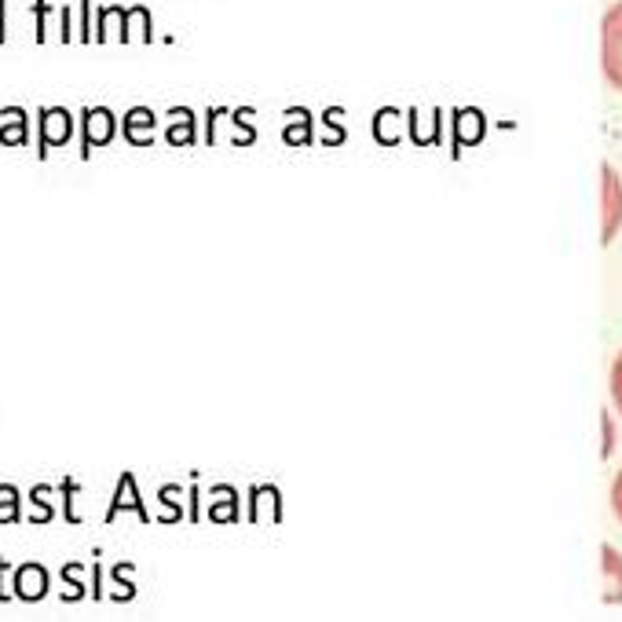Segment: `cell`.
Listing matches in <instances>:
<instances>
[{"label":"cell","mask_w":622,"mask_h":622,"mask_svg":"<svg viewBox=\"0 0 622 622\" xmlns=\"http://www.w3.org/2000/svg\"><path fill=\"white\" fill-rule=\"evenodd\" d=\"M601 70L608 85L622 92V0H615L601 19Z\"/></svg>","instance_id":"6da1fadb"},{"label":"cell","mask_w":622,"mask_h":622,"mask_svg":"<svg viewBox=\"0 0 622 622\" xmlns=\"http://www.w3.org/2000/svg\"><path fill=\"white\" fill-rule=\"evenodd\" d=\"M622 231V176L615 165H601V246H612Z\"/></svg>","instance_id":"7a4b0ae2"},{"label":"cell","mask_w":622,"mask_h":622,"mask_svg":"<svg viewBox=\"0 0 622 622\" xmlns=\"http://www.w3.org/2000/svg\"><path fill=\"white\" fill-rule=\"evenodd\" d=\"M74 136V114L66 107H41L37 110V158H48L52 147H66Z\"/></svg>","instance_id":"3957f363"},{"label":"cell","mask_w":622,"mask_h":622,"mask_svg":"<svg viewBox=\"0 0 622 622\" xmlns=\"http://www.w3.org/2000/svg\"><path fill=\"white\" fill-rule=\"evenodd\" d=\"M118 136V118L110 107H85L81 110V161L92 158L96 147H110Z\"/></svg>","instance_id":"277c9868"},{"label":"cell","mask_w":622,"mask_h":622,"mask_svg":"<svg viewBox=\"0 0 622 622\" xmlns=\"http://www.w3.org/2000/svg\"><path fill=\"white\" fill-rule=\"evenodd\" d=\"M48 590H52V575H48V568H44L41 560H26V564H19V568L11 571V593L19 601L37 604L48 597Z\"/></svg>","instance_id":"5b68a950"},{"label":"cell","mask_w":622,"mask_h":622,"mask_svg":"<svg viewBox=\"0 0 622 622\" xmlns=\"http://www.w3.org/2000/svg\"><path fill=\"white\" fill-rule=\"evenodd\" d=\"M136 513V520L140 524H151V513H147V502H143V494H140V487H136V476L132 472H121L118 476V487H114V498H110V505H107V524H114L121 513Z\"/></svg>","instance_id":"8992f818"},{"label":"cell","mask_w":622,"mask_h":622,"mask_svg":"<svg viewBox=\"0 0 622 622\" xmlns=\"http://www.w3.org/2000/svg\"><path fill=\"white\" fill-rule=\"evenodd\" d=\"M209 520L213 524H238L242 520V494L231 483H216L209 491Z\"/></svg>","instance_id":"52a82bcc"},{"label":"cell","mask_w":622,"mask_h":622,"mask_svg":"<svg viewBox=\"0 0 622 622\" xmlns=\"http://www.w3.org/2000/svg\"><path fill=\"white\" fill-rule=\"evenodd\" d=\"M268 509V520L271 524H279L282 520V491L275 483H257V487H249V509H246V520L260 524V516Z\"/></svg>","instance_id":"ba28073f"},{"label":"cell","mask_w":622,"mask_h":622,"mask_svg":"<svg viewBox=\"0 0 622 622\" xmlns=\"http://www.w3.org/2000/svg\"><path fill=\"white\" fill-rule=\"evenodd\" d=\"M154 125H158V118H154L151 107H132V110H125V118H121V132H125V140H129L132 147H151Z\"/></svg>","instance_id":"9c48e42d"},{"label":"cell","mask_w":622,"mask_h":622,"mask_svg":"<svg viewBox=\"0 0 622 622\" xmlns=\"http://www.w3.org/2000/svg\"><path fill=\"white\" fill-rule=\"evenodd\" d=\"M30 143V118L22 107L0 110V147H26Z\"/></svg>","instance_id":"30bf717a"},{"label":"cell","mask_w":622,"mask_h":622,"mask_svg":"<svg viewBox=\"0 0 622 622\" xmlns=\"http://www.w3.org/2000/svg\"><path fill=\"white\" fill-rule=\"evenodd\" d=\"M604 604H622V553L615 546H601Z\"/></svg>","instance_id":"8fae6325"},{"label":"cell","mask_w":622,"mask_h":622,"mask_svg":"<svg viewBox=\"0 0 622 622\" xmlns=\"http://www.w3.org/2000/svg\"><path fill=\"white\" fill-rule=\"evenodd\" d=\"M194 140H198V121H194V110L172 107L169 110V129H165V143H169V147H191Z\"/></svg>","instance_id":"7c38bea8"},{"label":"cell","mask_w":622,"mask_h":622,"mask_svg":"<svg viewBox=\"0 0 622 622\" xmlns=\"http://www.w3.org/2000/svg\"><path fill=\"white\" fill-rule=\"evenodd\" d=\"M286 118H293L297 125H290L286 121V129H282V140L290 143V147H308L311 140H315V118H311V110L304 107H293Z\"/></svg>","instance_id":"4fadbf2b"},{"label":"cell","mask_w":622,"mask_h":622,"mask_svg":"<svg viewBox=\"0 0 622 622\" xmlns=\"http://www.w3.org/2000/svg\"><path fill=\"white\" fill-rule=\"evenodd\" d=\"M59 579H63V597H59L63 604H77V601H85V597H88L85 564H81V560H70V564H63V568H59Z\"/></svg>","instance_id":"5bb4252c"},{"label":"cell","mask_w":622,"mask_h":622,"mask_svg":"<svg viewBox=\"0 0 622 622\" xmlns=\"http://www.w3.org/2000/svg\"><path fill=\"white\" fill-rule=\"evenodd\" d=\"M132 41H143V44L154 41L151 11L143 8V4H132V8L125 11V37H121V44H132Z\"/></svg>","instance_id":"9a60e30c"},{"label":"cell","mask_w":622,"mask_h":622,"mask_svg":"<svg viewBox=\"0 0 622 622\" xmlns=\"http://www.w3.org/2000/svg\"><path fill=\"white\" fill-rule=\"evenodd\" d=\"M483 136V114L480 110H458L454 114V140H458V147L462 143H480ZM458 147H454V154H458Z\"/></svg>","instance_id":"2e32d148"},{"label":"cell","mask_w":622,"mask_h":622,"mask_svg":"<svg viewBox=\"0 0 622 622\" xmlns=\"http://www.w3.org/2000/svg\"><path fill=\"white\" fill-rule=\"evenodd\" d=\"M132 571H136V564L132 560H121V564H114V568L107 571V579L114 582V593H110V601L114 604H125L136 597V582L129 579Z\"/></svg>","instance_id":"e0dca14e"},{"label":"cell","mask_w":622,"mask_h":622,"mask_svg":"<svg viewBox=\"0 0 622 622\" xmlns=\"http://www.w3.org/2000/svg\"><path fill=\"white\" fill-rule=\"evenodd\" d=\"M125 11L129 8H99V22H96V41L107 44L110 37H114V26H118V41L125 37Z\"/></svg>","instance_id":"ac0fdd59"},{"label":"cell","mask_w":622,"mask_h":622,"mask_svg":"<svg viewBox=\"0 0 622 622\" xmlns=\"http://www.w3.org/2000/svg\"><path fill=\"white\" fill-rule=\"evenodd\" d=\"M396 121H403V110H399V107H385L374 118V140L381 143V147H396V143H399V132L392 129Z\"/></svg>","instance_id":"d6986e66"},{"label":"cell","mask_w":622,"mask_h":622,"mask_svg":"<svg viewBox=\"0 0 622 622\" xmlns=\"http://www.w3.org/2000/svg\"><path fill=\"white\" fill-rule=\"evenodd\" d=\"M22 520V494L15 483H0V527Z\"/></svg>","instance_id":"ffe728a7"},{"label":"cell","mask_w":622,"mask_h":622,"mask_svg":"<svg viewBox=\"0 0 622 622\" xmlns=\"http://www.w3.org/2000/svg\"><path fill=\"white\" fill-rule=\"evenodd\" d=\"M48 494H52L48 483L30 487V524H52L55 520V509H52V502H48Z\"/></svg>","instance_id":"44dd1931"},{"label":"cell","mask_w":622,"mask_h":622,"mask_svg":"<svg viewBox=\"0 0 622 622\" xmlns=\"http://www.w3.org/2000/svg\"><path fill=\"white\" fill-rule=\"evenodd\" d=\"M180 491L183 487H176V483H165V487H158V502L165 505V516H158L161 524H180L183 516V505H180Z\"/></svg>","instance_id":"7402d4cb"},{"label":"cell","mask_w":622,"mask_h":622,"mask_svg":"<svg viewBox=\"0 0 622 622\" xmlns=\"http://www.w3.org/2000/svg\"><path fill=\"white\" fill-rule=\"evenodd\" d=\"M55 491L63 494V520L66 524H81V513H77V491H81V487H77L74 476H63Z\"/></svg>","instance_id":"603a6c76"},{"label":"cell","mask_w":622,"mask_h":622,"mask_svg":"<svg viewBox=\"0 0 622 622\" xmlns=\"http://www.w3.org/2000/svg\"><path fill=\"white\" fill-rule=\"evenodd\" d=\"M337 114H341V110H337V107L322 110V114H319V121H322V125H326V129H330V132H326V136H322V143H330V147H341L344 136H348V132H344L341 125H337Z\"/></svg>","instance_id":"cb8c5ba5"},{"label":"cell","mask_w":622,"mask_h":622,"mask_svg":"<svg viewBox=\"0 0 622 622\" xmlns=\"http://www.w3.org/2000/svg\"><path fill=\"white\" fill-rule=\"evenodd\" d=\"M246 118H249V107L231 110V121H235V125H238V136H235L238 147H249V143L257 140V129H253V125H246Z\"/></svg>","instance_id":"d4e9b609"},{"label":"cell","mask_w":622,"mask_h":622,"mask_svg":"<svg viewBox=\"0 0 622 622\" xmlns=\"http://www.w3.org/2000/svg\"><path fill=\"white\" fill-rule=\"evenodd\" d=\"M88 575H92V582H88V597H92V601H103V597H107V590H103L107 571H103V564H99V549H96V564H92V571H88Z\"/></svg>","instance_id":"484cf974"},{"label":"cell","mask_w":622,"mask_h":622,"mask_svg":"<svg viewBox=\"0 0 622 622\" xmlns=\"http://www.w3.org/2000/svg\"><path fill=\"white\" fill-rule=\"evenodd\" d=\"M77 22H81L77 41H81V44L96 41V30H92V0H81V15H77Z\"/></svg>","instance_id":"4316f807"},{"label":"cell","mask_w":622,"mask_h":622,"mask_svg":"<svg viewBox=\"0 0 622 622\" xmlns=\"http://www.w3.org/2000/svg\"><path fill=\"white\" fill-rule=\"evenodd\" d=\"M52 4L55 0H37V4H33V15H37V44L48 41V15H52Z\"/></svg>","instance_id":"83f0119b"},{"label":"cell","mask_w":622,"mask_h":622,"mask_svg":"<svg viewBox=\"0 0 622 622\" xmlns=\"http://www.w3.org/2000/svg\"><path fill=\"white\" fill-rule=\"evenodd\" d=\"M608 388H612V403H615V410H619V414H622V352L615 355L612 374H608Z\"/></svg>","instance_id":"f1b7e54d"},{"label":"cell","mask_w":622,"mask_h":622,"mask_svg":"<svg viewBox=\"0 0 622 622\" xmlns=\"http://www.w3.org/2000/svg\"><path fill=\"white\" fill-rule=\"evenodd\" d=\"M187 520H191V524H198V520H202V487H198V483H191V487H187Z\"/></svg>","instance_id":"f546056e"},{"label":"cell","mask_w":622,"mask_h":622,"mask_svg":"<svg viewBox=\"0 0 622 622\" xmlns=\"http://www.w3.org/2000/svg\"><path fill=\"white\" fill-rule=\"evenodd\" d=\"M59 26H63V30H59V37H63V44H70L77 37L74 33V11H70V0H63V11H59Z\"/></svg>","instance_id":"4dcf8cb0"},{"label":"cell","mask_w":622,"mask_h":622,"mask_svg":"<svg viewBox=\"0 0 622 622\" xmlns=\"http://www.w3.org/2000/svg\"><path fill=\"white\" fill-rule=\"evenodd\" d=\"M601 429H604L601 458H608V454H612V447H615V429H612V414H608V410H604V414H601Z\"/></svg>","instance_id":"1f68e13d"},{"label":"cell","mask_w":622,"mask_h":622,"mask_svg":"<svg viewBox=\"0 0 622 622\" xmlns=\"http://www.w3.org/2000/svg\"><path fill=\"white\" fill-rule=\"evenodd\" d=\"M612 509H615V516H619V524H622V469L615 472V480H612Z\"/></svg>","instance_id":"d6a6232c"},{"label":"cell","mask_w":622,"mask_h":622,"mask_svg":"<svg viewBox=\"0 0 622 622\" xmlns=\"http://www.w3.org/2000/svg\"><path fill=\"white\" fill-rule=\"evenodd\" d=\"M8 575H11L8 560L0 557V604H4V601H11V597H15V593L8 590Z\"/></svg>","instance_id":"836d02e7"},{"label":"cell","mask_w":622,"mask_h":622,"mask_svg":"<svg viewBox=\"0 0 622 622\" xmlns=\"http://www.w3.org/2000/svg\"><path fill=\"white\" fill-rule=\"evenodd\" d=\"M8 41V0H0V44Z\"/></svg>","instance_id":"e575fe53"}]
</instances>
